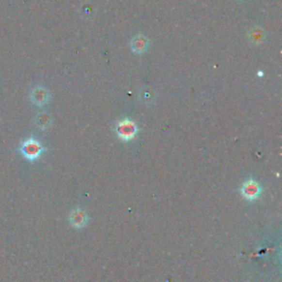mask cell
I'll use <instances>...</instances> for the list:
<instances>
[{"label":"cell","mask_w":282,"mask_h":282,"mask_svg":"<svg viewBox=\"0 0 282 282\" xmlns=\"http://www.w3.org/2000/svg\"><path fill=\"white\" fill-rule=\"evenodd\" d=\"M44 150H46V148L42 146V143L39 140L32 138V137L23 140L21 146H20L21 155L29 161H35L39 159Z\"/></svg>","instance_id":"1"},{"label":"cell","mask_w":282,"mask_h":282,"mask_svg":"<svg viewBox=\"0 0 282 282\" xmlns=\"http://www.w3.org/2000/svg\"><path fill=\"white\" fill-rule=\"evenodd\" d=\"M115 131L118 138L123 141H130L138 135L139 128L134 120L122 119L117 122L115 126Z\"/></svg>","instance_id":"2"},{"label":"cell","mask_w":282,"mask_h":282,"mask_svg":"<svg viewBox=\"0 0 282 282\" xmlns=\"http://www.w3.org/2000/svg\"><path fill=\"white\" fill-rule=\"evenodd\" d=\"M261 192H263V188L261 185L253 179L246 180L240 188V194L245 200L252 202L260 197Z\"/></svg>","instance_id":"3"},{"label":"cell","mask_w":282,"mask_h":282,"mask_svg":"<svg viewBox=\"0 0 282 282\" xmlns=\"http://www.w3.org/2000/svg\"><path fill=\"white\" fill-rule=\"evenodd\" d=\"M51 95L49 91L43 86H35L30 92L31 103L37 107H43L50 102Z\"/></svg>","instance_id":"4"},{"label":"cell","mask_w":282,"mask_h":282,"mask_svg":"<svg viewBox=\"0 0 282 282\" xmlns=\"http://www.w3.org/2000/svg\"><path fill=\"white\" fill-rule=\"evenodd\" d=\"M90 221V216L84 212L83 209L76 208L70 215V223L72 226L76 229H83L85 228Z\"/></svg>","instance_id":"5"},{"label":"cell","mask_w":282,"mask_h":282,"mask_svg":"<svg viewBox=\"0 0 282 282\" xmlns=\"http://www.w3.org/2000/svg\"><path fill=\"white\" fill-rule=\"evenodd\" d=\"M149 39L143 34H137L136 37L132 38L130 47L132 52L136 54H143L149 47Z\"/></svg>","instance_id":"6"},{"label":"cell","mask_w":282,"mask_h":282,"mask_svg":"<svg viewBox=\"0 0 282 282\" xmlns=\"http://www.w3.org/2000/svg\"><path fill=\"white\" fill-rule=\"evenodd\" d=\"M34 125L35 127L40 130H47V129H49L52 125V117L50 116V114H47L46 111H42V112H39V114L34 117Z\"/></svg>","instance_id":"7"},{"label":"cell","mask_w":282,"mask_h":282,"mask_svg":"<svg viewBox=\"0 0 282 282\" xmlns=\"http://www.w3.org/2000/svg\"><path fill=\"white\" fill-rule=\"evenodd\" d=\"M249 39H251V41L255 44L261 43L264 41V31L259 29V28H253V29L249 32Z\"/></svg>","instance_id":"8"},{"label":"cell","mask_w":282,"mask_h":282,"mask_svg":"<svg viewBox=\"0 0 282 282\" xmlns=\"http://www.w3.org/2000/svg\"><path fill=\"white\" fill-rule=\"evenodd\" d=\"M152 95H154V93L151 92L150 88H147V90L142 91V99L146 103H150V100H152V97H151Z\"/></svg>","instance_id":"9"},{"label":"cell","mask_w":282,"mask_h":282,"mask_svg":"<svg viewBox=\"0 0 282 282\" xmlns=\"http://www.w3.org/2000/svg\"><path fill=\"white\" fill-rule=\"evenodd\" d=\"M238 1H240V0H238Z\"/></svg>","instance_id":"10"}]
</instances>
